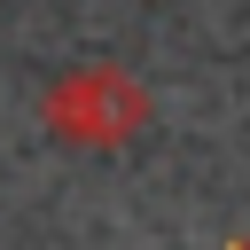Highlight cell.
<instances>
[{"instance_id":"obj_1","label":"cell","mask_w":250,"mask_h":250,"mask_svg":"<svg viewBox=\"0 0 250 250\" xmlns=\"http://www.w3.org/2000/svg\"><path fill=\"white\" fill-rule=\"evenodd\" d=\"M141 117H148V94H141L125 70H109V62L70 70V78L47 94V125H55L62 141H86V148H117L125 133H141Z\"/></svg>"},{"instance_id":"obj_2","label":"cell","mask_w":250,"mask_h":250,"mask_svg":"<svg viewBox=\"0 0 250 250\" xmlns=\"http://www.w3.org/2000/svg\"><path fill=\"white\" fill-rule=\"evenodd\" d=\"M227 250H250V234H234V242H227Z\"/></svg>"}]
</instances>
